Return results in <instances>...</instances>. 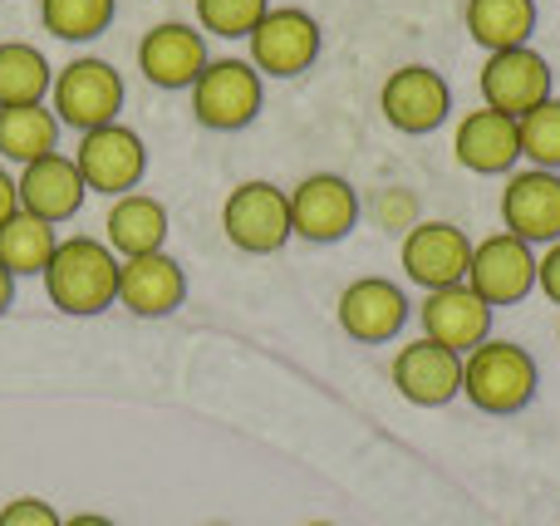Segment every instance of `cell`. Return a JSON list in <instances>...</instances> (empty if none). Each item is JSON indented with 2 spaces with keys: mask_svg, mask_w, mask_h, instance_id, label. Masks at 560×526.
I'll use <instances>...</instances> for the list:
<instances>
[{
  "mask_svg": "<svg viewBox=\"0 0 560 526\" xmlns=\"http://www.w3.org/2000/svg\"><path fill=\"white\" fill-rule=\"evenodd\" d=\"M45 153H59V118L49 104L0 108V163L25 167Z\"/></svg>",
  "mask_w": 560,
  "mask_h": 526,
  "instance_id": "obj_23",
  "label": "cell"
},
{
  "mask_svg": "<svg viewBox=\"0 0 560 526\" xmlns=\"http://www.w3.org/2000/svg\"><path fill=\"white\" fill-rule=\"evenodd\" d=\"M467 261H472V236L457 222L428 217V222L404 226V246H398V266L418 291H443V285L467 281Z\"/></svg>",
  "mask_w": 560,
  "mask_h": 526,
  "instance_id": "obj_10",
  "label": "cell"
},
{
  "mask_svg": "<svg viewBox=\"0 0 560 526\" xmlns=\"http://www.w3.org/2000/svg\"><path fill=\"white\" fill-rule=\"evenodd\" d=\"M167 232H173V217L158 202L153 192H124L114 197L104 217V242L118 261L128 256H148V252H167Z\"/></svg>",
  "mask_w": 560,
  "mask_h": 526,
  "instance_id": "obj_21",
  "label": "cell"
},
{
  "mask_svg": "<svg viewBox=\"0 0 560 526\" xmlns=\"http://www.w3.org/2000/svg\"><path fill=\"white\" fill-rule=\"evenodd\" d=\"M118 15V0H39V25L55 39H69V45H84V39H98Z\"/></svg>",
  "mask_w": 560,
  "mask_h": 526,
  "instance_id": "obj_26",
  "label": "cell"
},
{
  "mask_svg": "<svg viewBox=\"0 0 560 526\" xmlns=\"http://www.w3.org/2000/svg\"><path fill=\"white\" fill-rule=\"evenodd\" d=\"M192 94V118L212 133H242L246 124H256L266 104V79L252 59H212V65L197 74V84L187 89Z\"/></svg>",
  "mask_w": 560,
  "mask_h": 526,
  "instance_id": "obj_4",
  "label": "cell"
},
{
  "mask_svg": "<svg viewBox=\"0 0 560 526\" xmlns=\"http://www.w3.org/2000/svg\"><path fill=\"white\" fill-rule=\"evenodd\" d=\"M15 212H20V187H15V173H10V167L0 163V226H5Z\"/></svg>",
  "mask_w": 560,
  "mask_h": 526,
  "instance_id": "obj_31",
  "label": "cell"
},
{
  "mask_svg": "<svg viewBox=\"0 0 560 526\" xmlns=\"http://www.w3.org/2000/svg\"><path fill=\"white\" fill-rule=\"evenodd\" d=\"M10 305H15V276H10L5 266H0V315H5Z\"/></svg>",
  "mask_w": 560,
  "mask_h": 526,
  "instance_id": "obj_32",
  "label": "cell"
},
{
  "mask_svg": "<svg viewBox=\"0 0 560 526\" xmlns=\"http://www.w3.org/2000/svg\"><path fill=\"white\" fill-rule=\"evenodd\" d=\"M207 65H212L207 35L197 25H187V20H158L138 39V74L153 89H167V94L192 89Z\"/></svg>",
  "mask_w": 560,
  "mask_h": 526,
  "instance_id": "obj_13",
  "label": "cell"
},
{
  "mask_svg": "<svg viewBox=\"0 0 560 526\" xmlns=\"http://www.w3.org/2000/svg\"><path fill=\"white\" fill-rule=\"evenodd\" d=\"M541 389L532 350L516 340H482L477 350L463 354V399L492 419H512Z\"/></svg>",
  "mask_w": 560,
  "mask_h": 526,
  "instance_id": "obj_2",
  "label": "cell"
},
{
  "mask_svg": "<svg viewBox=\"0 0 560 526\" xmlns=\"http://www.w3.org/2000/svg\"><path fill=\"white\" fill-rule=\"evenodd\" d=\"M55 246H59V232L49 222H39V217H30L25 207L0 226V266H5L15 281H25V276H45Z\"/></svg>",
  "mask_w": 560,
  "mask_h": 526,
  "instance_id": "obj_25",
  "label": "cell"
},
{
  "mask_svg": "<svg viewBox=\"0 0 560 526\" xmlns=\"http://www.w3.org/2000/svg\"><path fill=\"white\" fill-rule=\"evenodd\" d=\"M187 301V271L177 256L148 252L118 261V305L138 320H163V315L183 311Z\"/></svg>",
  "mask_w": 560,
  "mask_h": 526,
  "instance_id": "obj_19",
  "label": "cell"
},
{
  "mask_svg": "<svg viewBox=\"0 0 560 526\" xmlns=\"http://www.w3.org/2000/svg\"><path fill=\"white\" fill-rule=\"evenodd\" d=\"M69 157H74L84 187L98 197L138 192V187H143V173H148V143L128 124H104V128L79 133V143Z\"/></svg>",
  "mask_w": 560,
  "mask_h": 526,
  "instance_id": "obj_6",
  "label": "cell"
},
{
  "mask_svg": "<svg viewBox=\"0 0 560 526\" xmlns=\"http://www.w3.org/2000/svg\"><path fill=\"white\" fill-rule=\"evenodd\" d=\"M467 285H472L492 311L522 305L526 295L536 291V246L512 232H492V236H482V242H472Z\"/></svg>",
  "mask_w": 560,
  "mask_h": 526,
  "instance_id": "obj_11",
  "label": "cell"
},
{
  "mask_svg": "<svg viewBox=\"0 0 560 526\" xmlns=\"http://www.w3.org/2000/svg\"><path fill=\"white\" fill-rule=\"evenodd\" d=\"M59 526H114L108 517H98V512H79V517H65Z\"/></svg>",
  "mask_w": 560,
  "mask_h": 526,
  "instance_id": "obj_33",
  "label": "cell"
},
{
  "mask_svg": "<svg viewBox=\"0 0 560 526\" xmlns=\"http://www.w3.org/2000/svg\"><path fill=\"white\" fill-rule=\"evenodd\" d=\"M266 10L271 0H197V30L217 39H246Z\"/></svg>",
  "mask_w": 560,
  "mask_h": 526,
  "instance_id": "obj_28",
  "label": "cell"
},
{
  "mask_svg": "<svg viewBox=\"0 0 560 526\" xmlns=\"http://www.w3.org/2000/svg\"><path fill=\"white\" fill-rule=\"evenodd\" d=\"M536 291L551 305H560V242H551L541 256H536Z\"/></svg>",
  "mask_w": 560,
  "mask_h": 526,
  "instance_id": "obj_30",
  "label": "cell"
},
{
  "mask_svg": "<svg viewBox=\"0 0 560 526\" xmlns=\"http://www.w3.org/2000/svg\"><path fill=\"white\" fill-rule=\"evenodd\" d=\"M49 108H55L59 128H74V133H89V128L118 124L128 104V84L108 59L98 55H79L69 59L65 69H55V84H49Z\"/></svg>",
  "mask_w": 560,
  "mask_h": 526,
  "instance_id": "obj_3",
  "label": "cell"
},
{
  "mask_svg": "<svg viewBox=\"0 0 560 526\" xmlns=\"http://www.w3.org/2000/svg\"><path fill=\"white\" fill-rule=\"evenodd\" d=\"M55 84V65L30 39H0V108L10 104H45Z\"/></svg>",
  "mask_w": 560,
  "mask_h": 526,
  "instance_id": "obj_24",
  "label": "cell"
},
{
  "mask_svg": "<svg viewBox=\"0 0 560 526\" xmlns=\"http://www.w3.org/2000/svg\"><path fill=\"white\" fill-rule=\"evenodd\" d=\"M516 133H522L526 167H551V173H560V98L556 94L546 104H536L532 114L516 118Z\"/></svg>",
  "mask_w": 560,
  "mask_h": 526,
  "instance_id": "obj_27",
  "label": "cell"
},
{
  "mask_svg": "<svg viewBox=\"0 0 560 526\" xmlns=\"http://www.w3.org/2000/svg\"><path fill=\"white\" fill-rule=\"evenodd\" d=\"M222 236L246 256H276L290 242V192L266 177L236 183L222 202Z\"/></svg>",
  "mask_w": 560,
  "mask_h": 526,
  "instance_id": "obj_5",
  "label": "cell"
},
{
  "mask_svg": "<svg viewBox=\"0 0 560 526\" xmlns=\"http://www.w3.org/2000/svg\"><path fill=\"white\" fill-rule=\"evenodd\" d=\"M212 526H226V522H212Z\"/></svg>",
  "mask_w": 560,
  "mask_h": 526,
  "instance_id": "obj_35",
  "label": "cell"
},
{
  "mask_svg": "<svg viewBox=\"0 0 560 526\" xmlns=\"http://www.w3.org/2000/svg\"><path fill=\"white\" fill-rule=\"evenodd\" d=\"M388 379H394L398 399H408L413 409H443V404L463 399V354L418 335V340L398 344Z\"/></svg>",
  "mask_w": 560,
  "mask_h": 526,
  "instance_id": "obj_14",
  "label": "cell"
},
{
  "mask_svg": "<svg viewBox=\"0 0 560 526\" xmlns=\"http://www.w3.org/2000/svg\"><path fill=\"white\" fill-rule=\"evenodd\" d=\"M0 526H59V512L45 498H15L0 507Z\"/></svg>",
  "mask_w": 560,
  "mask_h": 526,
  "instance_id": "obj_29",
  "label": "cell"
},
{
  "mask_svg": "<svg viewBox=\"0 0 560 526\" xmlns=\"http://www.w3.org/2000/svg\"><path fill=\"white\" fill-rule=\"evenodd\" d=\"M502 232L532 246L560 242V173L551 167H516L502 187Z\"/></svg>",
  "mask_w": 560,
  "mask_h": 526,
  "instance_id": "obj_17",
  "label": "cell"
},
{
  "mask_svg": "<svg viewBox=\"0 0 560 526\" xmlns=\"http://www.w3.org/2000/svg\"><path fill=\"white\" fill-rule=\"evenodd\" d=\"M252 45V65L261 69V79H300L325 49L319 20L300 5H271L261 15V25L246 35Z\"/></svg>",
  "mask_w": 560,
  "mask_h": 526,
  "instance_id": "obj_7",
  "label": "cell"
},
{
  "mask_svg": "<svg viewBox=\"0 0 560 526\" xmlns=\"http://www.w3.org/2000/svg\"><path fill=\"white\" fill-rule=\"evenodd\" d=\"M413 320V301L398 281L388 276H359L339 295V330L354 344H388L408 330Z\"/></svg>",
  "mask_w": 560,
  "mask_h": 526,
  "instance_id": "obj_12",
  "label": "cell"
},
{
  "mask_svg": "<svg viewBox=\"0 0 560 526\" xmlns=\"http://www.w3.org/2000/svg\"><path fill=\"white\" fill-rule=\"evenodd\" d=\"M492 315L497 311L472 285L457 281V285H443V291H423V301H418V330H423V340L443 344V350L467 354L482 340H492Z\"/></svg>",
  "mask_w": 560,
  "mask_h": 526,
  "instance_id": "obj_15",
  "label": "cell"
},
{
  "mask_svg": "<svg viewBox=\"0 0 560 526\" xmlns=\"http://www.w3.org/2000/svg\"><path fill=\"white\" fill-rule=\"evenodd\" d=\"M15 187H20V207L49 226L79 217L89 202L84 177H79L74 157H65V153H45V157H35V163H25L15 173Z\"/></svg>",
  "mask_w": 560,
  "mask_h": 526,
  "instance_id": "obj_20",
  "label": "cell"
},
{
  "mask_svg": "<svg viewBox=\"0 0 560 526\" xmlns=\"http://www.w3.org/2000/svg\"><path fill=\"white\" fill-rule=\"evenodd\" d=\"M39 281L59 315H104L108 305H118V256L98 236H59Z\"/></svg>",
  "mask_w": 560,
  "mask_h": 526,
  "instance_id": "obj_1",
  "label": "cell"
},
{
  "mask_svg": "<svg viewBox=\"0 0 560 526\" xmlns=\"http://www.w3.org/2000/svg\"><path fill=\"white\" fill-rule=\"evenodd\" d=\"M536 0H467L463 5V25L487 55L497 49H516V45H532L536 35Z\"/></svg>",
  "mask_w": 560,
  "mask_h": 526,
  "instance_id": "obj_22",
  "label": "cell"
},
{
  "mask_svg": "<svg viewBox=\"0 0 560 526\" xmlns=\"http://www.w3.org/2000/svg\"><path fill=\"white\" fill-rule=\"evenodd\" d=\"M477 84H482L487 108H502V114L522 118V114H532L536 104L551 98V65H546V55L532 45L497 49V55H487Z\"/></svg>",
  "mask_w": 560,
  "mask_h": 526,
  "instance_id": "obj_18",
  "label": "cell"
},
{
  "mask_svg": "<svg viewBox=\"0 0 560 526\" xmlns=\"http://www.w3.org/2000/svg\"><path fill=\"white\" fill-rule=\"evenodd\" d=\"M378 114L408 138H428L453 118V89L428 65H398L378 89Z\"/></svg>",
  "mask_w": 560,
  "mask_h": 526,
  "instance_id": "obj_9",
  "label": "cell"
},
{
  "mask_svg": "<svg viewBox=\"0 0 560 526\" xmlns=\"http://www.w3.org/2000/svg\"><path fill=\"white\" fill-rule=\"evenodd\" d=\"M359 212H364V202H359L354 183L339 173H310L305 183L290 187V236H300V242H345L359 226Z\"/></svg>",
  "mask_w": 560,
  "mask_h": 526,
  "instance_id": "obj_8",
  "label": "cell"
},
{
  "mask_svg": "<svg viewBox=\"0 0 560 526\" xmlns=\"http://www.w3.org/2000/svg\"><path fill=\"white\" fill-rule=\"evenodd\" d=\"M453 163L477 177H506L522 167V133L502 108H467L453 128Z\"/></svg>",
  "mask_w": 560,
  "mask_h": 526,
  "instance_id": "obj_16",
  "label": "cell"
},
{
  "mask_svg": "<svg viewBox=\"0 0 560 526\" xmlns=\"http://www.w3.org/2000/svg\"><path fill=\"white\" fill-rule=\"evenodd\" d=\"M310 526H335V522H310Z\"/></svg>",
  "mask_w": 560,
  "mask_h": 526,
  "instance_id": "obj_34",
  "label": "cell"
}]
</instances>
